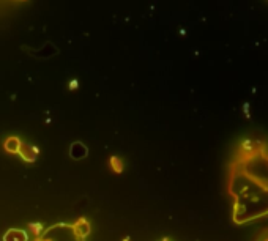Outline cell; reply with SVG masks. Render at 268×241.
<instances>
[{"instance_id": "6da1fadb", "label": "cell", "mask_w": 268, "mask_h": 241, "mask_svg": "<svg viewBox=\"0 0 268 241\" xmlns=\"http://www.w3.org/2000/svg\"><path fill=\"white\" fill-rule=\"evenodd\" d=\"M59 49L54 46L52 43H46L39 50H32V54L35 57H41V58H47V57H54V54H57Z\"/></svg>"}, {"instance_id": "7a4b0ae2", "label": "cell", "mask_w": 268, "mask_h": 241, "mask_svg": "<svg viewBox=\"0 0 268 241\" xmlns=\"http://www.w3.org/2000/svg\"><path fill=\"white\" fill-rule=\"evenodd\" d=\"M70 153H71V158H73V159H84V158L87 156L88 150H87V147H85L84 143H80V142H74V143L71 145V150H70Z\"/></svg>"}, {"instance_id": "3957f363", "label": "cell", "mask_w": 268, "mask_h": 241, "mask_svg": "<svg viewBox=\"0 0 268 241\" xmlns=\"http://www.w3.org/2000/svg\"><path fill=\"white\" fill-rule=\"evenodd\" d=\"M5 148H6L10 153H16V151H19V148H21L19 139H16V137H10V139L6 140V143H5Z\"/></svg>"}, {"instance_id": "277c9868", "label": "cell", "mask_w": 268, "mask_h": 241, "mask_svg": "<svg viewBox=\"0 0 268 241\" xmlns=\"http://www.w3.org/2000/svg\"><path fill=\"white\" fill-rule=\"evenodd\" d=\"M111 164H112V167H114V170H117V172H122V164H120V161H118V158H112L111 159Z\"/></svg>"}, {"instance_id": "5b68a950", "label": "cell", "mask_w": 268, "mask_h": 241, "mask_svg": "<svg viewBox=\"0 0 268 241\" xmlns=\"http://www.w3.org/2000/svg\"><path fill=\"white\" fill-rule=\"evenodd\" d=\"M77 87H79L77 79H71V82H70V90H76Z\"/></svg>"}]
</instances>
